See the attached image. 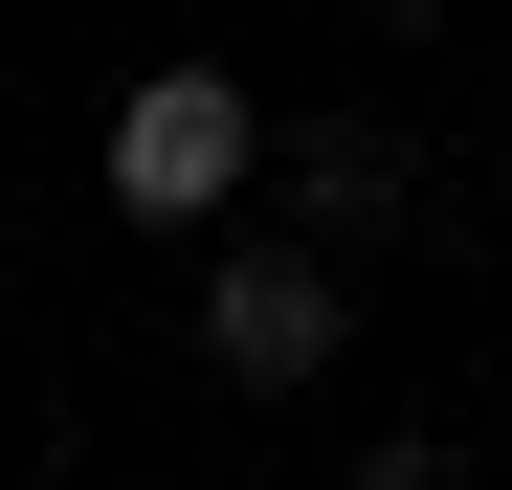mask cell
I'll return each instance as SVG.
<instances>
[{"label":"cell","mask_w":512,"mask_h":490,"mask_svg":"<svg viewBox=\"0 0 512 490\" xmlns=\"http://www.w3.org/2000/svg\"><path fill=\"white\" fill-rule=\"evenodd\" d=\"M268 201H290V245H379V223L423 201V156H401L379 112H268Z\"/></svg>","instance_id":"3957f363"},{"label":"cell","mask_w":512,"mask_h":490,"mask_svg":"<svg viewBox=\"0 0 512 490\" xmlns=\"http://www.w3.org/2000/svg\"><path fill=\"white\" fill-rule=\"evenodd\" d=\"M179 335H201V379L223 401H312L334 357H357V290H334V245H223V268H201V312H179Z\"/></svg>","instance_id":"6da1fadb"},{"label":"cell","mask_w":512,"mask_h":490,"mask_svg":"<svg viewBox=\"0 0 512 490\" xmlns=\"http://www.w3.org/2000/svg\"><path fill=\"white\" fill-rule=\"evenodd\" d=\"M245 179H268L245 67H134V90H112V201H134V223H223Z\"/></svg>","instance_id":"7a4b0ae2"},{"label":"cell","mask_w":512,"mask_h":490,"mask_svg":"<svg viewBox=\"0 0 512 490\" xmlns=\"http://www.w3.org/2000/svg\"><path fill=\"white\" fill-rule=\"evenodd\" d=\"M334 490H468V446H446V424H379V446L334 468Z\"/></svg>","instance_id":"277c9868"}]
</instances>
